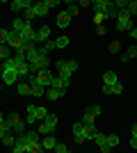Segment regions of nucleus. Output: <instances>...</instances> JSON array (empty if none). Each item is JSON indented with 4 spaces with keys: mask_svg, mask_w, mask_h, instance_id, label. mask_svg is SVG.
Listing matches in <instances>:
<instances>
[{
    "mask_svg": "<svg viewBox=\"0 0 137 153\" xmlns=\"http://www.w3.org/2000/svg\"><path fill=\"white\" fill-rule=\"evenodd\" d=\"M71 133H73V140H76V144H85V142H89L91 137H94V133H96V128L94 126H87V123L78 121L71 126Z\"/></svg>",
    "mask_w": 137,
    "mask_h": 153,
    "instance_id": "1",
    "label": "nucleus"
},
{
    "mask_svg": "<svg viewBox=\"0 0 137 153\" xmlns=\"http://www.w3.org/2000/svg\"><path fill=\"white\" fill-rule=\"evenodd\" d=\"M19 64H16V59L14 57H7L5 62H2V82L5 85H14L19 82Z\"/></svg>",
    "mask_w": 137,
    "mask_h": 153,
    "instance_id": "2",
    "label": "nucleus"
},
{
    "mask_svg": "<svg viewBox=\"0 0 137 153\" xmlns=\"http://www.w3.org/2000/svg\"><path fill=\"white\" fill-rule=\"evenodd\" d=\"M135 27V19H133V14L128 9H119L117 14V30L119 32H130Z\"/></svg>",
    "mask_w": 137,
    "mask_h": 153,
    "instance_id": "3",
    "label": "nucleus"
},
{
    "mask_svg": "<svg viewBox=\"0 0 137 153\" xmlns=\"http://www.w3.org/2000/svg\"><path fill=\"white\" fill-rule=\"evenodd\" d=\"M55 69H57V73H69L71 76L73 71H78V62L76 59H57Z\"/></svg>",
    "mask_w": 137,
    "mask_h": 153,
    "instance_id": "4",
    "label": "nucleus"
},
{
    "mask_svg": "<svg viewBox=\"0 0 137 153\" xmlns=\"http://www.w3.org/2000/svg\"><path fill=\"white\" fill-rule=\"evenodd\" d=\"M91 142H96V146H98V151L101 153H110L112 151V146L107 144V135H103V133H94V137H91Z\"/></svg>",
    "mask_w": 137,
    "mask_h": 153,
    "instance_id": "5",
    "label": "nucleus"
},
{
    "mask_svg": "<svg viewBox=\"0 0 137 153\" xmlns=\"http://www.w3.org/2000/svg\"><path fill=\"white\" fill-rule=\"evenodd\" d=\"M69 85H71V76H69V73H57V76H53L50 87H57V89H69Z\"/></svg>",
    "mask_w": 137,
    "mask_h": 153,
    "instance_id": "6",
    "label": "nucleus"
},
{
    "mask_svg": "<svg viewBox=\"0 0 137 153\" xmlns=\"http://www.w3.org/2000/svg\"><path fill=\"white\" fill-rule=\"evenodd\" d=\"M34 34H37V30L32 27V21H27L25 27L21 30V39H23V44H27V41H34Z\"/></svg>",
    "mask_w": 137,
    "mask_h": 153,
    "instance_id": "7",
    "label": "nucleus"
},
{
    "mask_svg": "<svg viewBox=\"0 0 137 153\" xmlns=\"http://www.w3.org/2000/svg\"><path fill=\"white\" fill-rule=\"evenodd\" d=\"M32 7H34V14H37L39 19H46V16H48V12H50V7L46 5L44 0H34Z\"/></svg>",
    "mask_w": 137,
    "mask_h": 153,
    "instance_id": "8",
    "label": "nucleus"
},
{
    "mask_svg": "<svg viewBox=\"0 0 137 153\" xmlns=\"http://www.w3.org/2000/svg\"><path fill=\"white\" fill-rule=\"evenodd\" d=\"M66 89H57V87H48L46 89V98L48 101H59V98H64Z\"/></svg>",
    "mask_w": 137,
    "mask_h": 153,
    "instance_id": "9",
    "label": "nucleus"
},
{
    "mask_svg": "<svg viewBox=\"0 0 137 153\" xmlns=\"http://www.w3.org/2000/svg\"><path fill=\"white\" fill-rule=\"evenodd\" d=\"M48 39H50V25H41L39 30H37V34H34V41L44 44V41H48Z\"/></svg>",
    "mask_w": 137,
    "mask_h": 153,
    "instance_id": "10",
    "label": "nucleus"
},
{
    "mask_svg": "<svg viewBox=\"0 0 137 153\" xmlns=\"http://www.w3.org/2000/svg\"><path fill=\"white\" fill-rule=\"evenodd\" d=\"M7 46H9V48H19V46H23L21 32H14V30H9V39H7Z\"/></svg>",
    "mask_w": 137,
    "mask_h": 153,
    "instance_id": "11",
    "label": "nucleus"
},
{
    "mask_svg": "<svg viewBox=\"0 0 137 153\" xmlns=\"http://www.w3.org/2000/svg\"><path fill=\"white\" fill-rule=\"evenodd\" d=\"M121 91H124V85H121V82H114V85H103V94H107V96L121 94Z\"/></svg>",
    "mask_w": 137,
    "mask_h": 153,
    "instance_id": "12",
    "label": "nucleus"
},
{
    "mask_svg": "<svg viewBox=\"0 0 137 153\" xmlns=\"http://www.w3.org/2000/svg\"><path fill=\"white\" fill-rule=\"evenodd\" d=\"M121 62H130V59H135L137 57V46H128L126 51H121Z\"/></svg>",
    "mask_w": 137,
    "mask_h": 153,
    "instance_id": "13",
    "label": "nucleus"
},
{
    "mask_svg": "<svg viewBox=\"0 0 137 153\" xmlns=\"http://www.w3.org/2000/svg\"><path fill=\"white\" fill-rule=\"evenodd\" d=\"M55 144H57V140L53 137V133H48V135H44V137H41V146H44L46 151H53V149H55Z\"/></svg>",
    "mask_w": 137,
    "mask_h": 153,
    "instance_id": "14",
    "label": "nucleus"
},
{
    "mask_svg": "<svg viewBox=\"0 0 137 153\" xmlns=\"http://www.w3.org/2000/svg\"><path fill=\"white\" fill-rule=\"evenodd\" d=\"M34 0H12V12L16 14V12H23L25 7H30Z\"/></svg>",
    "mask_w": 137,
    "mask_h": 153,
    "instance_id": "15",
    "label": "nucleus"
},
{
    "mask_svg": "<svg viewBox=\"0 0 137 153\" xmlns=\"http://www.w3.org/2000/svg\"><path fill=\"white\" fill-rule=\"evenodd\" d=\"M16 137H19V135H16V133H12V130H9V133H7L5 137H0V142H2L5 146H9V149H12L14 144H16Z\"/></svg>",
    "mask_w": 137,
    "mask_h": 153,
    "instance_id": "16",
    "label": "nucleus"
},
{
    "mask_svg": "<svg viewBox=\"0 0 137 153\" xmlns=\"http://www.w3.org/2000/svg\"><path fill=\"white\" fill-rule=\"evenodd\" d=\"M69 21H71V16H69V14H66V12H62V14H59V16H57V21H55V25H57L59 30H64V27L69 25Z\"/></svg>",
    "mask_w": 137,
    "mask_h": 153,
    "instance_id": "17",
    "label": "nucleus"
},
{
    "mask_svg": "<svg viewBox=\"0 0 137 153\" xmlns=\"http://www.w3.org/2000/svg\"><path fill=\"white\" fill-rule=\"evenodd\" d=\"M16 91L21 96H27V94H32V85L30 82H16Z\"/></svg>",
    "mask_w": 137,
    "mask_h": 153,
    "instance_id": "18",
    "label": "nucleus"
},
{
    "mask_svg": "<svg viewBox=\"0 0 137 153\" xmlns=\"http://www.w3.org/2000/svg\"><path fill=\"white\" fill-rule=\"evenodd\" d=\"M114 82H119L117 73H114V71H105L103 73V85H114Z\"/></svg>",
    "mask_w": 137,
    "mask_h": 153,
    "instance_id": "19",
    "label": "nucleus"
},
{
    "mask_svg": "<svg viewBox=\"0 0 137 153\" xmlns=\"http://www.w3.org/2000/svg\"><path fill=\"white\" fill-rule=\"evenodd\" d=\"M27 76H30V64L21 62L19 64V78H21V80H27Z\"/></svg>",
    "mask_w": 137,
    "mask_h": 153,
    "instance_id": "20",
    "label": "nucleus"
},
{
    "mask_svg": "<svg viewBox=\"0 0 137 153\" xmlns=\"http://www.w3.org/2000/svg\"><path fill=\"white\" fill-rule=\"evenodd\" d=\"M32 112H34V117H37L39 121H44V119H46V114H48V110H46V108H41V105H32Z\"/></svg>",
    "mask_w": 137,
    "mask_h": 153,
    "instance_id": "21",
    "label": "nucleus"
},
{
    "mask_svg": "<svg viewBox=\"0 0 137 153\" xmlns=\"http://www.w3.org/2000/svg\"><path fill=\"white\" fill-rule=\"evenodd\" d=\"M37 117H34V112H32V105H27V114H25V123L27 126H37Z\"/></svg>",
    "mask_w": 137,
    "mask_h": 153,
    "instance_id": "22",
    "label": "nucleus"
},
{
    "mask_svg": "<svg viewBox=\"0 0 137 153\" xmlns=\"http://www.w3.org/2000/svg\"><path fill=\"white\" fill-rule=\"evenodd\" d=\"M25 128H27V123H25V121H16V123L12 126V133H16V135H23V133H25Z\"/></svg>",
    "mask_w": 137,
    "mask_h": 153,
    "instance_id": "23",
    "label": "nucleus"
},
{
    "mask_svg": "<svg viewBox=\"0 0 137 153\" xmlns=\"http://www.w3.org/2000/svg\"><path fill=\"white\" fill-rule=\"evenodd\" d=\"M78 12H80V7H78V2H69V5H66V14H69V16H78Z\"/></svg>",
    "mask_w": 137,
    "mask_h": 153,
    "instance_id": "24",
    "label": "nucleus"
},
{
    "mask_svg": "<svg viewBox=\"0 0 137 153\" xmlns=\"http://www.w3.org/2000/svg\"><path fill=\"white\" fill-rule=\"evenodd\" d=\"M46 89H48V87H44V85H39V82H34V85H32V96H46Z\"/></svg>",
    "mask_w": 137,
    "mask_h": 153,
    "instance_id": "25",
    "label": "nucleus"
},
{
    "mask_svg": "<svg viewBox=\"0 0 137 153\" xmlns=\"http://www.w3.org/2000/svg\"><path fill=\"white\" fill-rule=\"evenodd\" d=\"M25 23H27L25 19H14V23H12V30H14V32H21L23 27H25Z\"/></svg>",
    "mask_w": 137,
    "mask_h": 153,
    "instance_id": "26",
    "label": "nucleus"
},
{
    "mask_svg": "<svg viewBox=\"0 0 137 153\" xmlns=\"http://www.w3.org/2000/svg\"><path fill=\"white\" fill-rule=\"evenodd\" d=\"M117 14H119V9L114 7V2H110V7L105 9V19H117Z\"/></svg>",
    "mask_w": 137,
    "mask_h": 153,
    "instance_id": "27",
    "label": "nucleus"
},
{
    "mask_svg": "<svg viewBox=\"0 0 137 153\" xmlns=\"http://www.w3.org/2000/svg\"><path fill=\"white\" fill-rule=\"evenodd\" d=\"M80 121H82V123H87V126H94V121H96V117H94V114L89 112V110H87L85 114H82V119H80Z\"/></svg>",
    "mask_w": 137,
    "mask_h": 153,
    "instance_id": "28",
    "label": "nucleus"
},
{
    "mask_svg": "<svg viewBox=\"0 0 137 153\" xmlns=\"http://www.w3.org/2000/svg\"><path fill=\"white\" fill-rule=\"evenodd\" d=\"M44 121L48 123V126H53V128H55V126H57V121H59V119H57V114H53V112H48Z\"/></svg>",
    "mask_w": 137,
    "mask_h": 153,
    "instance_id": "29",
    "label": "nucleus"
},
{
    "mask_svg": "<svg viewBox=\"0 0 137 153\" xmlns=\"http://www.w3.org/2000/svg\"><path fill=\"white\" fill-rule=\"evenodd\" d=\"M23 16H25V21L37 19V14H34V7H32V5H30V7H25V9H23Z\"/></svg>",
    "mask_w": 137,
    "mask_h": 153,
    "instance_id": "30",
    "label": "nucleus"
},
{
    "mask_svg": "<svg viewBox=\"0 0 137 153\" xmlns=\"http://www.w3.org/2000/svg\"><path fill=\"white\" fill-rule=\"evenodd\" d=\"M55 48H69V37H57L55 39Z\"/></svg>",
    "mask_w": 137,
    "mask_h": 153,
    "instance_id": "31",
    "label": "nucleus"
},
{
    "mask_svg": "<svg viewBox=\"0 0 137 153\" xmlns=\"http://www.w3.org/2000/svg\"><path fill=\"white\" fill-rule=\"evenodd\" d=\"M37 130H39L41 135H48V133H53V130H55V128H53V126H48V123H46V121H41V123H39V128H37Z\"/></svg>",
    "mask_w": 137,
    "mask_h": 153,
    "instance_id": "32",
    "label": "nucleus"
},
{
    "mask_svg": "<svg viewBox=\"0 0 137 153\" xmlns=\"http://www.w3.org/2000/svg\"><path fill=\"white\" fill-rule=\"evenodd\" d=\"M9 51H12V48H9L7 44H2V46H0V62H5V59L9 57Z\"/></svg>",
    "mask_w": 137,
    "mask_h": 153,
    "instance_id": "33",
    "label": "nucleus"
},
{
    "mask_svg": "<svg viewBox=\"0 0 137 153\" xmlns=\"http://www.w3.org/2000/svg\"><path fill=\"white\" fill-rule=\"evenodd\" d=\"M39 48H44L46 53H50V51H55V39H48V41H44V44H41Z\"/></svg>",
    "mask_w": 137,
    "mask_h": 153,
    "instance_id": "34",
    "label": "nucleus"
},
{
    "mask_svg": "<svg viewBox=\"0 0 137 153\" xmlns=\"http://www.w3.org/2000/svg\"><path fill=\"white\" fill-rule=\"evenodd\" d=\"M107 51H110L112 55H117V53H121V44H119V41H110V46H107Z\"/></svg>",
    "mask_w": 137,
    "mask_h": 153,
    "instance_id": "35",
    "label": "nucleus"
},
{
    "mask_svg": "<svg viewBox=\"0 0 137 153\" xmlns=\"http://www.w3.org/2000/svg\"><path fill=\"white\" fill-rule=\"evenodd\" d=\"M5 121L9 123V126H14V123H16V121H21V117L16 114V112H12V114H7V117H5Z\"/></svg>",
    "mask_w": 137,
    "mask_h": 153,
    "instance_id": "36",
    "label": "nucleus"
},
{
    "mask_svg": "<svg viewBox=\"0 0 137 153\" xmlns=\"http://www.w3.org/2000/svg\"><path fill=\"white\" fill-rule=\"evenodd\" d=\"M119 142H121V140H119V135H107V144H110L112 149L119 146Z\"/></svg>",
    "mask_w": 137,
    "mask_h": 153,
    "instance_id": "37",
    "label": "nucleus"
},
{
    "mask_svg": "<svg viewBox=\"0 0 137 153\" xmlns=\"http://www.w3.org/2000/svg\"><path fill=\"white\" fill-rule=\"evenodd\" d=\"M7 39H9V30L0 27V46H2V44H7Z\"/></svg>",
    "mask_w": 137,
    "mask_h": 153,
    "instance_id": "38",
    "label": "nucleus"
},
{
    "mask_svg": "<svg viewBox=\"0 0 137 153\" xmlns=\"http://www.w3.org/2000/svg\"><path fill=\"white\" fill-rule=\"evenodd\" d=\"M9 130H12V126H9L7 121H2V123H0V137H5V135L9 133Z\"/></svg>",
    "mask_w": 137,
    "mask_h": 153,
    "instance_id": "39",
    "label": "nucleus"
},
{
    "mask_svg": "<svg viewBox=\"0 0 137 153\" xmlns=\"http://www.w3.org/2000/svg\"><path fill=\"white\" fill-rule=\"evenodd\" d=\"M103 21H105V14L94 12V23H96V25H103Z\"/></svg>",
    "mask_w": 137,
    "mask_h": 153,
    "instance_id": "40",
    "label": "nucleus"
},
{
    "mask_svg": "<svg viewBox=\"0 0 137 153\" xmlns=\"http://www.w3.org/2000/svg\"><path fill=\"white\" fill-rule=\"evenodd\" d=\"M53 151H55V153H66V151H69V146H66V144H62V142H57Z\"/></svg>",
    "mask_w": 137,
    "mask_h": 153,
    "instance_id": "41",
    "label": "nucleus"
},
{
    "mask_svg": "<svg viewBox=\"0 0 137 153\" xmlns=\"http://www.w3.org/2000/svg\"><path fill=\"white\" fill-rule=\"evenodd\" d=\"M112 2H114L117 9H126V7H128V0H112Z\"/></svg>",
    "mask_w": 137,
    "mask_h": 153,
    "instance_id": "42",
    "label": "nucleus"
},
{
    "mask_svg": "<svg viewBox=\"0 0 137 153\" xmlns=\"http://www.w3.org/2000/svg\"><path fill=\"white\" fill-rule=\"evenodd\" d=\"M126 9H128L130 14H135L137 12V0H128V7H126Z\"/></svg>",
    "mask_w": 137,
    "mask_h": 153,
    "instance_id": "43",
    "label": "nucleus"
},
{
    "mask_svg": "<svg viewBox=\"0 0 137 153\" xmlns=\"http://www.w3.org/2000/svg\"><path fill=\"white\" fill-rule=\"evenodd\" d=\"M89 112H91L94 117H98L101 112H103V108H101V105H91V108H89Z\"/></svg>",
    "mask_w": 137,
    "mask_h": 153,
    "instance_id": "44",
    "label": "nucleus"
},
{
    "mask_svg": "<svg viewBox=\"0 0 137 153\" xmlns=\"http://www.w3.org/2000/svg\"><path fill=\"white\" fill-rule=\"evenodd\" d=\"M96 32L101 34V37H103V34H105V25H96Z\"/></svg>",
    "mask_w": 137,
    "mask_h": 153,
    "instance_id": "45",
    "label": "nucleus"
},
{
    "mask_svg": "<svg viewBox=\"0 0 137 153\" xmlns=\"http://www.w3.org/2000/svg\"><path fill=\"white\" fill-rule=\"evenodd\" d=\"M87 5H91L89 0H78V7H87Z\"/></svg>",
    "mask_w": 137,
    "mask_h": 153,
    "instance_id": "46",
    "label": "nucleus"
},
{
    "mask_svg": "<svg viewBox=\"0 0 137 153\" xmlns=\"http://www.w3.org/2000/svg\"><path fill=\"white\" fill-rule=\"evenodd\" d=\"M130 149H137V137H130Z\"/></svg>",
    "mask_w": 137,
    "mask_h": 153,
    "instance_id": "47",
    "label": "nucleus"
},
{
    "mask_svg": "<svg viewBox=\"0 0 137 153\" xmlns=\"http://www.w3.org/2000/svg\"><path fill=\"white\" fill-rule=\"evenodd\" d=\"M130 37H133V39H137V25H135V27L130 30Z\"/></svg>",
    "mask_w": 137,
    "mask_h": 153,
    "instance_id": "48",
    "label": "nucleus"
},
{
    "mask_svg": "<svg viewBox=\"0 0 137 153\" xmlns=\"http://www.w3.org/2000/svg\"><path fill=\"white\" fill-rule=\"evenodd\" d=\"M130 133H133V137H137V123H133V130H130Z\"/></svg>",
    "mask_w": 137,
    "mask_h": 153,
    "instance_id": "49",
    "label": "nucleus"
},
{
    "mask_svg": "<svg viewBox=\"0 0 137 153\" xmlns=\"http://www.w3.org/2000/svg\"><path fill=\"white\" fill-rule=\"evenodd\" d=\"M62 2H66V5H69V2H78V0H62Z\"/></svg>",
    "mask_w": 137,
    "mask_h": 153,
    "instance_id": "50",
    "label": "nucleus"
},
{
    "mask_svg": "<svg viewBox=\"0 0 137 153\" xmlns=\"http://www.w3.org/2000/svg\"><path fill=\"white\" fill-rule=\"evenodd\" d=\"M2 121H5V114H2V112H0V123H2Z\"/></svg>",
    "mask_w": 137,
    "mask_h": 153,
    "instance_id": "51",
    "label": "nucleus"
},
{
    "mask_svg": "<svg viewBox=\"0 0 137 153\" xmlns=\"http://www.w3.org/2000/svg\"><path fill=\"white\" fill-rule=\"evenodd\" d=\"M133 19H137V12H135V14H133Z\"/></svg>",
    "mask_w": 137,
    "mask_h": 153,
    "instance_id": "52",
    "label": "nucleus"
},
{
    "mask_svg": "<svg viewBox=\"0 0 137 153\" xmlns=\"http://www.w3.org/2000/svg\"><path fill=\"white\" fill-rule=\"evenodd\" d=\"M0 2H7V0H0Z\"/></svg>",
    "mask_w": 137,
    "mask_h": 153,
    "instance_id": "53",
    "label": "nucleus"
}]
</instances>
